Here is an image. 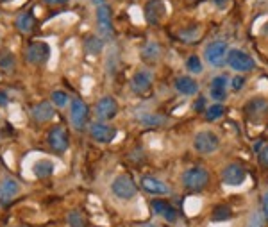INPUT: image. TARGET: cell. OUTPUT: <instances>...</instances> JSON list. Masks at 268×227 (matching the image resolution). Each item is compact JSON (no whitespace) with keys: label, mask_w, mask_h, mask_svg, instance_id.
I'll return each instance as SVG.
<instances>
[{"label":"cell","mask_w":268,"mask_h":227,"mask_svg":"<svg viewBox=\"0 0 268 227\" xmlns=\"http://www.w3.org/2000/svg\"><path fill=\"white\" fill-rule=\"evenodd\" d=\"M183 183H184V186L188 188V190H191V192H199V190H202V188L208 186L209 173L206 168L193 167V168H189V170L184 172Z\"/></svg>","instance_id":"1"},{"label":"cell","mask_w":268,"mask_h":227,"mask_svg":"<svg viewBox=\"0 0 268 227\" xmlns=\"http://www.w3.org/2000/svg\"><path fill=\"white\" fill-rule=\"evenodd\" d=\"M204 57L211 66H223L227 63V43L223 40H214L206 47Z\"/></svg>","instance_id":"2"},{"label":"cell","mask_w":268,"mask_h":227,"mask_svg":"<svg viewBox=\"0 0 268 227\" xmlns=\"http://www.w3.org/2000/svg\"><path fill=\"white\" fill-rule=\"evenodd\" d=\"M97 27L102 40H113V15L107 4L97 5Z\"/></svg>","instance_id":"3"},{"label":"cell","mask_w":268,"mask_h":227,"mask_svg":"<svg viewBox=\"0 0 268 227\" xmlns=\"http://www.w3.org/2000/svg\"><path fill=\"white\" fill-rule=\"evenodd\" d=\"M50 57V45L47 41H32L25 49V61L29 64H45Z\"/></svg>","instance_id":"4"},{"label":"cell","mask_w":268,"mask_h":227,"mask_svg":"<svg viewBox=\"0 0 268 227\" xmlns=\"http://www.w3.org/2000/svg\"><path fill=\"white\" fill-rule=\"evenodd\" d=\"M111 190H113L116 197L124 199V200H129V199H133L138 193V186H136V183L129 175H118L113 181V184H111Z\"/></svg>","instance_id":"5"},{"label":"cell","mask_w":268,"mask_h":227,"mask_svg":"<svg viewBox=\"0 0 268 227\" xmlns=\"http://www.w3.org/2000/svg\"><path fill=\"white\" fill-rule=\"evenodd\" d=\"M193 147H195V150L200 154H211V152H214V150H218L220 140L214 133L202 131V133H199L195 136Z\"/></svg>","instance_id":"6"},{"label":"cell","mask_w":268,"mask_h":227,"mask_svg":"<svg viewBox=\"0 0 268 227\" xmlns=\"http://www.w3.org/2000/svg\"><path fill=\"white\" fill-rule=\"evenodd\" d=\"M89 134L99 143H111L116 138V127L97 120V122H93V124L89 125Z\"/></svg>","instance_id":"7"},{"label":"cell","mask_w":268,"mask_h":227,"mask_svg":"<svg viewBox=\"0 0 268 227\" xmlns=\"http://www.w3.org/2000/svg\"><path fill=\"white\" fill-rule=\"evenodd\" d=\"M227 63L231 68L238 70V72H250L256 66L252 57L248 54H245L243 50L238 49L227 50Z\"/></svg>","instance_id":"8"},{"label":"cell","mask_w":268,"mask_h":227,"mask_svg":"<svg viewBox=\"0 0 268 227\" xmlns=\"http://www.w3.org/2000/svg\"><path fill=\"white\" fill-rule=\"evenodd\" d=\"M116 113H118V104H116V100L111 95L102 97L97 102V106H95V114H97V118L100 122H109V120H113L116 116Z\"/></svg>","instance_id":"9"},{"label":"cell","mask_w":268,"mask_h":227,"mask_svg":"<svg viewBox=\"0 0 268 227\" xmlns=\"http://www.w3.org/2000/svg\"><path fill=\"white\" fill-rule=\"evenodd\" d=\"M89 109L84 102L80 99H74L72 100V106H70V122L74 125L77 131H82L88 122V116H89Z\"/></svg>","instance_id":"10"},{"label":"cell","mask_w":268,"mask_h":227,"mask_svg":"<svg viewBox=\"0 0 268 227\" xmlns=\"http://www.w3.org/2000/svg\"><path fill=\"white\" fill-rule=\"evenodd\" d=\"M222 179L227 186H240L247 179V170L243 167H240V165H229V167L223 168Z\"/></svg>","instance_id":"11"},{"label":"cell","mask_w":268,"mask_h":227,"mask_svg":"<svg viewBox=\"0 0 268 227\" xmlns=\"http://www.w3.org/2000/svg\"><path fill=\"white\" fill-rule=\"evenodd\" d=\"M49 145L50 148L57 154L66 152V148H68V136H66V131L61 127V125H55V127L50 129Z\"/></svg>","instance_id":"12"},{"label":"cell","mask_w":268,"mask_h":227,"mask_svg":"<svg viewBox=\"0 0 268 227\" xmlns=\"http://www.w3.org/2000/svg\"><path fill=\"white\" fill-rule=\"evenodd\" d=\"M166 15V7H164L163 0H149L145 5V18L150 24H158L161 22V18Z\"/></svg>","instance_id":"13"},{"label":"cell","mask_w":268,"mask_h":227,"mask_svg":"<svg viewBox=\"0 0 268 227\" xmlns=\"http://www.w3.org/2000/svg\"><path fill=\"white\" fill-rule=\"evenodd\" d=\"M150 86H152V81H150V75L145 74V72H138V74L133 75L131 79V89H133L136 95H145L150 91Z\"/></svg>","instance_id":"14"},{"label":"cell","mask_w":268,"mask_h":227,"mask_svg":"<svg viewBox=\"0 0 268 227\" xmlns=\"http://www.w3.org/2000/svg\"><path fill=\"white\" fill-rule=\"evenodd\" d=\"M54 106L50 102H40L36 104L34 108H32V118L36 120V122H40V124H45V122H49V120L54 118Z\"/></svg>","instance_id":"15"},{"label":"cell","mask_w":268,"mask_h":227,"mask_svg":"<svg viewBox=\"0 0 268 227\" xmlns=\"http://www.w3.org/2000/svg\"><path fill=\"white\" fill-rule=\"evenodd\" d=\"M152 211L158 215V217L164 218L166 222H175L177 220V211H175L172 204L164 202V200H152Z\"/></svg>","instance_id":"16"},{"label":"cell","mask_w":268,"mask_h":227,"mask_svg":"<svg viewBox=\"0 0 268 227\" xmlns=\"http://www.w3.org/2000/svg\"><path fill=\"white\" fill-rule=\"evenodd\" d=\"M175 89H177L179 93L186 95V97H191V95H195L199 91V84H197L195 79H191L189 75H181V77L175 79Z\"/></svg>","instance_id":"17"},{"label":"cell","mask_w":268,"mask_h":227,"mask_svg":"<svg viewBox=\"0 0 268 227\" xmlns=\"http://www.w3.org/2000/svg\"><path fill=\"white\" fill-rule=\"evenodd\" d=\"M18 193H20V183H18V181H15V179H11V177L2 181V184H0V197H2L4 202L13 200Z\"/></svg>","instance_id":"18"},{"label":"cell","mask_w":268,"mask_h":227,"mask_svg":"<svg viewBox=\"0 0 268 227\" xmlns=\"http://www.w3.org/2000/svg\"><path fill=\"white\" fill-rule=\"evenodd\" d=\"M141 186H143V190H147L149 193H154V195H166L170 192L166 183L156 177H143L141 179Z\"/></svg>","instance_id":"19"},{"label":"cell","mask_w":268,"mask_h":227,"mask_svg":"<svg viewBox=\"0 0 268 227\" xmlns=\"http://www.w3.org/2000/svg\"><path fill=\"white\" fill-rule=\"evenodd\" d=\"M34 25H36V16L32 15V11H24L16 18V27L24 34H29L30 30L34 29Z\"/></svg>","instance_id":"20"},{"label":"cell","mask_w":268,"mask_h":227,"mask_svg":"<svg viewBox=\"0 0 268 227\" xmlns=\"http://www.w3.org/2000/svg\"><path fill=\"white\" fill-rule=\"evenodd\" d=\"M55 167L54 163L50 161V159H40V161H36L34 167H32V172H34L36 177L40 179H45V177H50L52 173H54Z\"/></svg>","instance_id":"21"},{"label":"cell","mask_w":268,"mask_h":227,"mask_svg":"<svg viewBox=\"0 0 268 227\" xmlns=\"http://www.w3.org/2000/svg\"><path fill=\"white\" fill-rule=\"evenodd\" d=\"M84 49L88 54L99 56L100 52H102V49H104V40L97 34H89L84 40Z\"/></svg>","instance_id":"22"},{"label":"cell","mask_w":268,"mask_h":227,"mask_svg":"<svg viewBox=\"0 0 268 227\" xmlns=\"http://www.w3.org/2000/svg\"><path fill=\"white\" fill-rule=\"evenodd\" d=\"M159 56H161V47H159L156 41H149V43H147L143 49H141V59L149 61V63H154V61H158Z\"/></svg>","instance_id":"23"},{"label":"cell","mask_w":268,"mask_h":227,"mask_svg":"<svg viewBox=\"0 0 268 227\" xmlns=\"http://www.w3.org/2000/svg\"><path fill=\"white\" fill-rule=\"evenodd\" d=\"M16 64L15 54L9 50H0V68L2 70H13Z\"/></svg>","instance_id":"24"},{"label":"cell","mask_w":268,"mask_h":227,"mask_svg":"<svg viewBox=\"0 0 268 227\" xmlns=\"http://www.w3.org/2000/svg\"><path fill=\"white\" fill-rule=\"evenodd\" d=\"M223 114H225V108H223L222 104H213L211 108L206 109V120H208V122L222 118Z\"/></svg>","instance_id":"25"},{"label":"cell","mask_w":268,"mask_h":227,"mask_svg":"<svg viewBox=\"0 0 268 227\" xmlns=\"http://www.w3.org/2000/svg\"><path fill=\"white\" fill-rule=\"evenodd\" d=\"M50 100H52V104H54V106H57V108H65L66 104H68L70 97L65 93V91L57 89V91H52V95H50Z\"/></svg>","instance_id":"26"},{"label":"cell","mask_w":268,"mask_h":227,"mask_svg":"<svg viewBox=\"0 0 268 227\" xmlns=\"http://www.w3.org/2000/svg\"><path fill=\"white\" fill-rule=\"evenodd\" d=\"M231 218V209L225 206L214 207L213 209V220L214 222H222V220H229Z\"/></svg>","instance_id":"27"},{"label":"cell","mask_w":268,"mask_h":227,"mask_svg":"<svg viewBox=\"0 0 268 227\" xmlns=\"http://www.w3.org/2000/svg\"><path fill=\"white\" fill-rule=\"evenodd\" d=\"M186 68H188L189 72H193V74H202V63H200L199 56H191V57H188V61H186Z\"/></svg>","instance_id":"28"},{"label":"cell","mask_w":268,"mask_h":227,"mask_svg":"<svg viewBox=\"0 0 268 227\" xmlns=\"http://www.w3.org/2000/svg\"><path fill=\"white\" fill-rule=\"evenodd\" d=\"M68 222L72 227H86V222L84 218H82V215H80L79 211H72L68 215Z\"/></svg>","instance_id":"29"},{"label":"cell","mask_w":268,"mask_h":227,"mask_svg":"<svg viewBox=\"0 0 268 227\" xmlns=\"http://www.w3.org/2000/svg\"><path fill=\"white\" fill-rule=\"evenodd\" d=\"M141 122H143L145 125H159V124H163L164 120L161 118V116H158V114H147V116L141 118Z\"/></svg>","instance_id":"30"},{"label":"cell","mask_w":268,"mask_h":227,"mask_svg":"<svg viewBox=\"0 0 268 227\" xmlns=\"http://www.w3.org/2000/svg\"><path fill=\"white\" fill-rule=\"evenodd\" d=\"M225 95H227L225 88H211V97H213L214 100H223Z\"/></svg>","instance_id":"31"},{"label":"cell","mask_w":268,"mask_h":227,"mask_svg":"<svg viewBox=\"0 0 268 227\" xmlns=\"http://www.w3.org/2000/svg\"><path fill=\"white\" fill-rule=\"evenodd\" d=\"M227 84H229L227 77H223V75H220V77H214L213 83H211V86H213V88H225Z\"/></svg>","instance_id":"32"},{"label":"cell","mask_w":268,"mask_h":227,"mask_svg":"<svg viewBox=\"0 0 268 227\" xmlns=\"http://www.w3.org/2000/svg\"><path fill=\"white\" fill-rule=\"evenodd\" d=\"M248 227H263V217H261L259 213H256V215L250 218V224H248Z\"/></svg>","instance_id":"33"},{"label":"cell","mask_w":268,"mask_h":227,"mask_svg":"<svg viewBox=\"0 0 268 227\" xmlns=\"http://www.w3.org/2000/svg\"><path fill=\"white\" fill-rule=\"evenodd\" d=\"M243 84H245L243 77H234V79H233V88L234 89H241V88H243Z\"/></svg>","instance_id":"34"},{"label":"cell","mask_w":268,"mask_h":227,"mask_svg":"<svg viewBox=\"0 0 268 227\" xmlns=\"http://www.w3.org/2000/svg\"><path fill=\"white\" fill-rule=\"evenodd\" d=\"M9 104V97L5 95V91H0V108H5Z\"/></svg>","instance_id":"35"},{"label":"cell","mask_w":268,"mask_h":227,"mask_svg":"<svg viewBox=\"0 0 268 227\" xmlns=\"http://www.w3.org/2000/svg\"><path fill=\"white\" fill-rule=\"evenodd\" d=\"M204 106H206V100L200 97V99L195 102V111H200V109H204Z\"/></svg>","instance_id":"36"},{"label":"cell","mask_w":268,"mask_h":227,"mask_svg":"<svg viewBox=\"0 0 268 227\" xmlns=\"http://www.w3.org/2000/svg\"><path fill=\"white\" fill-rule=\"evenodd\" d=\"M213 4L216 5V7H220V9H223V7L229 4V0H213Z\"/></svg>","instance_id":"37"},{"label":"cell","mask_w":268,"mask_h":227,"mask_svg":"<svg viewBox=\"0 0 268 227\" xmlns=\"http://www.w3.org/2000/svg\"><path fill=\"white\" fill-rule=\"evenodd\" d=\"M45 2L50 5H63V4H66L68 0H45Z\"/></svg>","instance_id":"38"},{"label":"cell","mask_w":268,"mask_h":227,"mask_svg":"<svg viewBox=\"0 0 268 227\" xmlns=\"http://www.w3.org/2000/svg\"><path fill=\"white\" fill-rule=\"evenodd\" d=\"M261 161H263L265 165H268V147L261 152Z\"/></svg>","instance_id":"39"},{"label":"cell","mask_w":268,"mask_h":227,"mask_svg":"<svg viewBox=\"0 0 268 227\" xmlns=\"http://www.w3.org/2000/svg\"><path fill=\"white\" fill-rule=\"evenodd\" d=\"M263 211H265V215H267V218H268V195L265 197V200H263Z\"/></svg>","instance_id":"40"},{"label":"cell","mask_w":268,"mask_h":227,"mask_svg":"<svg viewBox=\"0 0 268 227\" xmlns=\"http://www.w3.org/2000/svg\"><path fill=\"white\" fill-rule=\"evenodd\" d=\"M261 147H263V142H256V143H254V150H256V152L261 150Z\"/></svg>","instance_id":"41"},{"label":"cell","mask_w":268,"mask_h":227,"mask_svg":"<svg viewBox=\"0 0 268 227\" xmlns=\"http://www.w3.org/2000/svg\"><path fill=\"white\" fill-rule=\"evenodd\" d=\"M0 2H2V4H7V2H11V0H0Z\"/></svg>","instance_id":"42"},{"label":"cell","mask_w":268,"mask_h":227,"mask_svg":"<svg viewBox=\"0 0 268 227\" xmlns=\"http://www.w3.org/2000/svg\"><path fill=\"white\" fill-rule=\"evenodd\" d=\"M143 227H154V226H152V224H147V226H143Z\"/></svg>","instance_id":"43"},{"label":"cell","mask_w":268,"mask_h":227,"mask_svg":"<svg viewBox=\"0 0 268 227\" xmlns=\"http://www.w3.org/2000/svg\"><path fill=\"white\" fill-rule=\"evenodd\" d=\"M0 200H2V197H0Z\"/></svg>","instance_id":"44"}]
</instances>
